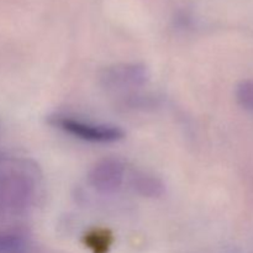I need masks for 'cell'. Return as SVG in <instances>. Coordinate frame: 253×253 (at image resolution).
Wrapping results in <instances>:
<instances>
[{"mask_svg": "<svg viewBox=\"0 0 253 253\" xmlns=\"http://www.w3.org/2000/svg\"><path fill=\"white\" fill-rule=\"evenodd\" d=\"M53 124L64 132L93 143H111L124 137V131L118 126L85 123L69 116H57L53 119Z\"/></svg>", "mask_w": 253, "mask_h": 253, "instance_id": "obj_1", "label": "cell"}, {"mask_svg": "<svg viewBox=\"0 0 253 253\" xmlns=\"http://www.w3.org/2000/svg\"><path fill=\"white\" fill-rule=\"evenodd\" d=\"M148 79V71L140 63H119L105 67L99 74L100 84L111 91H125L142 86Z\"/></svg>", "mask_w": 253, "mask_h": 253, "instance_id": "obj_2", "label": "cell"}, {"mask_svg": "<svg viewBox=\"0 0 253 253\" xmlns=\"http://www.w3.org/2000/svg\"><path fill=\"white\" fill-rule=\"evenodd\" d=\"M32 185L29 175L15 170L0 172V208L7 210L24 209L32 195Z\"/></svg>", "mask_w": 253, "mask_h": 253, "instance_id": "obj_3", "label": "cell"}, {"mask_svg": "<svg viewBox=\"0 0 253 253\" xmlns=\"http://www.w3.org/2000/svg\"><path fill=\"white\" fill-rule=\"evenodd\" d=\"M125 179V166L118 158H104L98 161L88 175L89 184L100 194L118 192Z\"/></svg>", "mask_w": 253, "mask_h": 253, "instance_id": "obj_4", "label": "cell"}, {"mask_svg": "<svg viewBox=\"0 0 253 253\" xmlns=\"http://www.w3.org/2000/svg\"><path fill=\"white\" fill-rule=\"evenodd\" d=\"M30 244L26 237L14 230L0 229V253H29Z\"/></svg>", "mask_w": 253, "mask_h": 253, "instance_id": "obj_5", "label": "cell"}, {"mask_svg": "<svg viewBox=\"0 0 253 253\" xmlns=\"http://www.w3.org/2000/svg\"><path fill=\"white\" fill-rule=\"evenodd\" d=\"M133 188L136 192L142 197L147 198H157L161 197L165 192V185L158 178L152 175L141 174L133 178L132 182Z\"/></svg>", "mask_w": 253, "mask_h": 253, "instance_id": "obj_6", "label": "cell"}, {"mask_svg": "<svg viewBox=\"0 0 253 253\" xmlns=\"http://www.w3.org/2000/svg\"><path fill=\"white\" fill-rule=\"evenodd\" d=\"M236 101L242 109L253 113V79L241 82L235 91Z\"/></svg>", "mask_w": 253, "mask_h": 253, "instance_id": "obj_7", "label": "cell"}, {"mask_svg": "<svg viewBox=\"0 0 253 253\" xmlns=\"http://www.w3.org/2000/svg\"><path fill=\"white\" fill-rule=\"evenodd\" d=\"M88 245L95 251V253H104L108 250L110 241L108 240V237H105V235L96 234L94 236H90Z\"/></svg>", "mask_w": 253, "mask_h": 253, "instance_id": "obj_8", "label": "cell"}]
</instances>
